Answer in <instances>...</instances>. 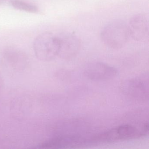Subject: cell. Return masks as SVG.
<instances>
[{
    "label": "cell",
    "mask_w": 149,
    "mask_h": 149,
    "mask_svg": "<svg viewBox=\"0 0 149 149\" xmlns=\"http://www.w3.org/2000/svg\"><path fill=\"white\" fill-rule=\"evenodd\" d=\"M3 56L9 68L15 72H23L28 67V57L20 49L14 47L8 48L4 51Z\"/></svg>",
    "instance_id": "52a82bcc"
},
{
    "label": "cell",
    "mask_w": 149,
    "mask_h": 149,
    "mask_svg": "<svg viewBox=\"0 0 149 149\" xmlns=\"http://www.w3.org/2000/svg\"><path fill=\"white\" fill-rule=\"evenodd\" d=\"M59 46V37L52 33L45 32L36 38L33 47L35 54L38 60L49 62L58 56Z\"/></svg>",
    "instance_id": "7a4b0ae2"
},
{
    "label": "cell",
    "mask_w": 149,
    "mask_h": 149,
    "mask_svg": "<svg viewBox=\"0 0 149 149\" xmlns=\"http://www.w3.org/2000/svg\"><path fill=\"white\" fill-rule=\"evenodd\" d=\"M129 34L138 41L145 40L149 34V22L147 17L138 14L131 18L128 26Z\"/></svg>",
    "instance_id": "ba28073f"
},
{
    "label": "cell",
    "mask_w": 149,
    "mask_h": 149,
    "mask_svg": "<svg viewBox=\"0 0 149 149\" xmlns=\"http://www.w3.org/2000/svg\"><path fill=\"white\" fill-rule=\"evenodd\" d=\"M118 71L115 67L100 62L91 63L85 66L83 71L84 77L90 81H103L115 78Z\"/></svg>",
    "instance_id": "5b68a950"
},
{
    "label": "cell",
    "mask_w": 149,
    "mask_h": 149,
    "mask_svg": "<svg viewBox=\"0 0 149 149\" xmlns=\"http://www.w3.org/2000/svg\"><path fill=\"white\" fill-rule=\"evenodd\" d=\"M6 0H0V5H1L3 2H5Z\"/></svg>",
    "instance_id": "7c38bea8"
},
{
    "label": "cell",
    "mask_w": 149,
    "mask_h": 149,
    "mask_svg": "<svg viewBox=\"0 0 149 149\" xmlns=\"http://www.w3.org/2000/svg\"><path fill=\"white\" fill-rule=\"evenodd\" d=\"M11 3L12 6L17 10L33 13H36L38 11V8L35 6L20 0H13Z\"/></svg>",
    "instance_id": "30bf717a"
},
{
    "label": "cell",
    "mask_w": 149,
    "mask_h": 149,
    "mask_svg": "<svg viewBox=\"0 0 149 149\" xmlns=\"http://www.w3.org/2000/svg\"><path fill=\"white\" fill-rule=\"evenodd\" d=\"M87 145V138L75 134L59 135L43 142L39 148L61 149L79 147Z\"/></svg>",
    "instance_id": "8992f818"
},
{
    "label": "cell",
    "mask_w": 149,
    "mask_h": 149,
    "mask_svg": "<svg viewBox=\"0 0 149 149\" xmlns=\"http://www.w3.org/2000/svg\"><path fill=\"white\" fill-rule=\"evenodd\" d=\"M128 27L121 20L114 21L107 25L102 31V40L108 47L115 49L125 45L129 36Z\"/></svg>",
    "instance_id": "3957f363"
},
{
    "label": "cell",
    "mask_w": 149,
    "mask_h": 149,
    "mask_svg": "<svg viewBox=\"0 0 149 149\" xmlns=\"http://www.w3.org/2000/svg\"><path fill=\"white\" fill-rule=\"evenodd\" d=\"M59 38L60 46L58 56L63 59H70L75 56L81 46L79 39L72 35Z\"/></svg>",
    "instance_id": "9c48e42d"
},
{
    "label": "cell",
    "mask_w": 149,
    "mask_h": 149,
    "mask_svg": "<svg viewBox=\"0 0 149 149\" xmlns=\"http://www.w3.org/2000/svg\"><path fill=\"white\" fill-rule=\"evenodd\" d=\"M121 91L125 95L139 102L149 100V75L144 73L124 81L121 86Z\"/></svg>",
    "instance_id": "277c9868"
},
{
    "label": "cell",
    "mask_w": 149,
    "mask_h": 149,
    "mask_svg": "<svg viewBox=\"0 0 149 149\" xmlns=\"http://www.w3.org/2000/svg\"><path fill=\"white\" fill-rule=\"evenodd\" d=\"M4 86V81L1 75L0 74V91L2 90Z\"/></svg>",
    "instance_id": "8fae6325"
},
{
    "label": "cell",
    "mask_w": 149,
    "mask_h": 149,
    "mask_svg": "<svg viewBox=\"0 0 149 149\" xmlns=\"http://www.w3.org/2000/svg\"><path fill=\"white\" fill-rule=\"evenodd\" d=\"M149 131L148 123L138 125L123 124L88 138V144L109 143L139 139Z\"/></svg>",
    "instance_id": "6da1fadb"
}]
</instances>
